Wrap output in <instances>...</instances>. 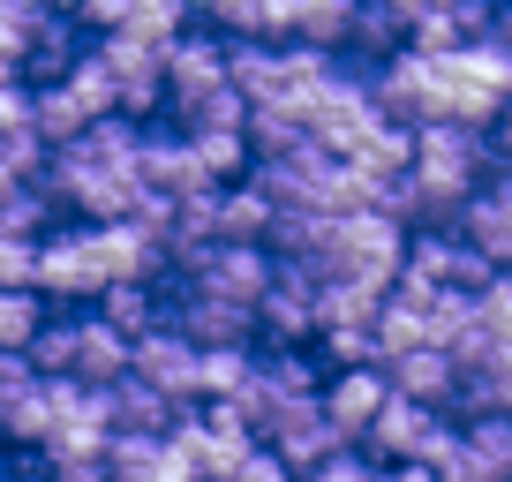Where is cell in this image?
<instances>
[{"instance_id":"obj_1","label":"cell","mask_w":512,"mask_h":482,"mask_svg":"<svg viewBox=\"0 0 512 482\" xmlns=\"http://www.w3.org/2000/svg\"><path fill=\"white\" fill-rule=\"evenodd\" d=\"M415 181H422L430 226L460 219L467 196H482L497 181V151L482 144V129H467V121H422L415 129Z\"/></svg>"},{"instance_id":"obj_2","label":"cell","mask_w":512,"mask_h":482,"mask_svg":"<svg viewBox=\"0 0 512 482\" xmlns=\"http://www.w3.org/2000/svg\"><path fill=\"white\" fill-rule=\"evenodd\" d=\"M407 264V226L384 219V211H339L324 226V249L309 272L317 279H369V287H392Z\"/></svg>"},{"instance_id":"obj_3","label":"cell","mask_w":512,"mask_h":482,"mask_svg":"<svg viewBox=\"0 0 512 482\" xmlns=\"http://www.w3.org/2000/svg\"><path fill=\"white\" fill-rule=\"evenodd\" d=\"M377 129H384V106H377V91H369V76L332 68L324 91H317V106H309V136H317L332 159H354Z\"/></svg>"},{"instance_id":"obj_4","label":"cell","mask_w":512,"mask_h":482,"mask_svg":"<svg viewBox=\"0 0 512 482\" xmlns=\"http://www.w3.org/2000/svg\"><path fill=\"white\" fill-rule=\"evenodd\" d=\"M31 287L46 294L53 309H76V302H98V294H106V279H98V257H91V234H83V219H76V226H53V234H38Z\"/></svg>"},{"instance_id":"obj_5","label":"cell","mask_w":512,"mask_h":482,"mask_svg":"<svg viewBox=\"0 0 512 482\" xmlns=\"http://www.w3.org/2000/svg\"><path fill=\"white\" fill-rule=\"evenodd\" d=\"M166 324L189 332L196 347H256V309L226 302V294L196 287V279H181V272H174V287H166Z\"/></svg>"},{"instance_id":"obj_6","label":"cell","mask_w":512,"mask_h":482,"mask_svg":"<svg viewBox=\"0 0 512 482\" xmlns=\"http://www.w3.org/2000/svg\"><path fill=\"white\" fill-rule=\"evenodd\" d=\"M98 61L113 68V91H121V113L128 121H144V113L166 106V46H144V38H128V31H106L91 38Z\"/></svg>"},{"instance_id":"obj_7","label":"cell","mask_w":512,"mask_h":482,"mask_svg":"<svg viewBox=\"0 0 512 482\" xmlns=\"http://www.w3.org/2000/svg\"><path fill=\"white\" fill-rule=\"evenodd\" d=\"M196 370H204V347L189 332H174V324H159V332H144L128 347V377H144L174 407H196Z\"/></svg>"},{"instance_id":"obj_8","label":"cell","mask_w":512,"mask_h":482,"mask_svg":"<svg viewBox=\"0 0 512 482\" xmlns=\"http://www.w3.org/2000/svg\"><path fill=\"white\" fill-rule=\"evenodd\" d=\"M445 437V415L422 400H407V392H392V400L377 407V422L362 430V452L377 467H400V460H430V445Z\"/></svg>"},{"instance_id":"obj_9","label":"cell","mask_w":512,"mask_h":482,"mask_svg":"<svg viewBox=\"0 0 512 482\" xmlns=\"http://www.w3.org/2000/svg\"><path fill=\"white\" fill-rule=\"evenodd\" d=\"M407 279H422V287H452V294H475L482 279L497 272L490 257H475L460 234H445V226H415L407 234V264H400Z\"/></svg>"},{"instance_id":"obj_10","label":"cell","mask_w":512,"mask_h":482,"mask_svg":"<svg viewBox=\"0 0 512 482\" xmlns=\"http://www.w3.org/2000/svg\"><path fill=\"white\" fill-rule=\"evenodd\" d=\"M272 272H279V257L264 249V241H219V249H204V257L189 264L181 279H196V287H211V294H226V302H264V287H272Z\"/></svg>"},{"instance_id":"obj_11","label":"cell","mask_w":512,"mask_h":482,"mask_svg":"<svg viewBox=\"0 0 512 482\" xmlns=\"http://www.w3.org/2000/svg\"><path fill=\"white\" fill-rule=\"evenodd\" d=\"M264 445H272L294 475H309V467H324L339 445H354V437L324 415V400H294V407H279V415L264 422Z\"/></svg>"},{"instance_id":"obj_12","label":"cell","mask_w":512,"mask_h":482,"mask_svg":"<svg viewBox=\"0 0 512 482\" xmlns=\"http://www.w3.org/2000/svg\"><path fill=\"white\" fill-rule=\"evenodd\" d=\"M91 234V257H98V279L121 287V279H159L166 272V249L144 219H83Z\"/></svg>"},{"instance_id":"obj_13","label":"cell","mask_w":512,"mask_h":482,"mask_svg":"<svg viewBox=\"0 0 512 482\" xmlns=\"http://www.w3.org/2000/svg\"><path fill=\"white\" fill-rule=\"evenodd\" d=\"M369 91H377L384 121H407V129L437 121V61H430V53H415V46H400L392 61H377Z\"/></svg>"},{"instance_id":"obj_14","label":"cell","mask_w":512,"mask_h":482,"mask_svg":"<svg viewBox=\"0 0 512 482\" xmlns=\"http://www.w3.org/2000/svg\"><path fill=\"white\" fill-rule=\"evenodd\" d=\"M256 332L272 339V347H302V339H317V272L279 264L272 287H264V302H256Z\"/></svg>"},{"instance_id":"obj_15","label":"cell","mask_w":512,"mask_h":482,"mask_svg":"<svg viewBox=\"0 0 512 482\" xmlns=\"http://www.w3.org/2000/svg\"><path fill=\"white\" fill-rule=\"evenodd\" d=\"M83 46H91V31H83L68 8H38L31 38H23V83H61L68 68L83 61Z\"/></svg>"},{"instance_id":"obj_16","label":"cell","mask_w":512,"mask_h":482,"mask_svg":"<svg viewBox=\"0 0 512 482\" xmlns=\"http://www.w3.org/2000/svg\"><path fill=\"white\" fill-rule=\"evenodd\" d=\"M317 400H324V415H332L339 430H347L354 445H362V430L377 422V407L392 400V377H384L377 362H362V370H332V377H324V392H317Z\"/></svg>"},{"instance_id":"obj_17","label":"cell","mask_w":512,"mask_h":482,"mask_svg":"<svg viewBox=\"0 0 512 482\" xmlns=\"http://www.w3.org/2000/svg\"><path fill=\"white\" fill-rule=\"evenodd\" d=\"M384 377H392V392H407V400L422 407H452V392H460V362H452L445 347H407L384 362Z\"/></svg>"},{"instance_id":"obj_18","label":"cell","mask_w":512,"mask_h":482,"mask_svg":"<svg viewBox=\"0 0 512 482\" xmlns=\"http://www.w3.org/2000/svg\"><path fill=\"white\" fill-rule=\"evenodd\" d=\"M128 347H136V339L113 332L98 309H76V385H121L128 377Z\"/></svg>"},{"instance_id":"obj_19","label":"cell","mask_w":512,"mask_h":482,"mask_svg":"<svg viewBox=\"0 0 512 482\" xmlns=\"http://www.w3.org/2000/svg\"><path fill=\"white\" fill-rule=\"evenodd\" d=\"M98 317H106L113 332L144 339V332H159V324H166V287H159V279H121V287L98 294Z\"/></svg>"},{"instance_id":"obj_20","label":"cell","mask_w":512,"mask_h":482,"mask_svg":"<svg viewBox=\"0 0 512 482\" xmlns=\"http://www.w3.org/2000/svg\"><path fill=\"white\" fill-rule=\"evenodd\" d=\"M106 415H113V430H174L181 422V407L166 400V392H151L144 377H121V385H106Z\"/></svg>"},{"instance_id":"obj_21","label":"cell","mask_w":512,"mask_h":482,"mask_svg":"<svg viewBox=\"0 0 512 482\" xmlns=\"http://www.w3.org/2000/svg\"><path fill=\"white\" fill-rule=\"evenodd\" d=\"M0 415H8V445L46 452V445H53V430H61V392H53V377H38V385L23 392V400H8Z\"/></svg>"},{"instance_id":"obj_22","label":"cell","mask_w":512,"mask_h":482,"mask_svg":"<svg viewBox=\"0 0 512 482\" xmlns=\"http://www.w3.org/2000/svg\"><path fill=\"white\" fill-rule=\"evenodd\" d=\"M272 219H279V204L256 189L249 174L219 189V241H264V234H272Z\"/></svg>"},{"instance_id":"obj_23","label":"cell","mask_w":512,"mask_h":482,"mask_svg":"<svg viewBox=\"0 0 512 482\" xmlns=\"http://www.w3.org/2000/svg\"><path fill=\"white\" fill-rule=\"evenodd\" d=\"M400 46H407V16H400V8H392V0H354L347 53H362V61H392Z\"/></svg>"},{"instance_id":"obj_24","label":"cell","mask_w":512,"mask_h":482,"mask_svg":"<svg viewBox=\"0 0 512 482\" xmlns=\"http://www.w3.org/2000/svg\"><path fill=\"white\" fill-rule=\"evenodd\" d=\"M384 294H392V287H369V279H317V332H339V324H377Z\"/></svg>"},{"instance_id":"obj_25","label":"cell","mask_w":512,"mask_h":482,"mask_svg":"<svg viewBox=\"0 0 512 482\" xmlns=\"http://www.w3.org/2000/svg\"><path fill=\"white\" fill-rule=\"evenodd\" d=\"M181 136H189V151H196V166H204L211 189L241 181V174H249V159H256L249 129H181Z\"/></svg>"},{"instance_id":"obj_26","label":"cell","mask_w":512,"mask_h":482,"mask_svg":"<svg viewBox=\"0 0 512 482\" xmlns=\"http://www.w3.org/2000/svg\"><path fill=\"white\" fill-rule=\"evenodd\" d=\"M31 129L46 136V151H61V144H76V136L91 129V113L76 106L68 83H31Z\"/></svg>"},{"instance_id":"obj_27","label":"cell","mask_w":512,"mask_h":482,"mask_svg":"<svg viewBox=\"0 0 512 482\" xmlns=\"http://www.w3.org/2000/svg\"><path fill=\"white\" fill-rule=\"evenodd\" d=\"M46 317H53V302L38 287H0V354H31Z\"/></svg>"},{"instance_id":"obj_28","label":"cell","mask_w":512,"mask_h":482,"mask_svg":"<svg viewBox=\"0 0 512 482\" xmlns=\"http://www.w3.org/2000/svg\"><path fill=\"white\" fill-rule=\"evenodd\" d=\"M347 23H354V0H294V46L347 53Z\"/></svg>"},{"instance_id":"obj_29","label":"cell","mask_w":512,"mask_h":482,"mask_svg":"<svg viewBox=\"0 0 512 482\" xmlns=\"http://www.w3.org/2000/svg\"><path fill=\"white\" fill-rule=\"evenodd\" d=\"M256 370V347H204V370H196V407L204 400H234Z\"/></svg>"},{"instance_id":"obj_30","label":"cell","mask_w":512,"mask_h":482,"mask_svg":"<svg viewBox=\"0 0 512 482\" xmlns=\"http://www.w3.org/2000/svg\"><path fill=\"white\" fill-rule=\"evenodd\" d=\"M61 83H68V91H76V106L91 113V121H106V113H121V91H113V68L98 61V46H83V61L68 68Z\"/></svg>"},{"instance_id":"obj_31","label":"cell","mask_w":512,"mask_h":482,"mask_svg":"<svg viewBox=\"0 0 512 482\" xmlns=\"http://www.w3.org/2000/svg\"><path fill=\"white\" fill-rule=\"evenodd\" d=\"M31 362H38V377H76V309L46 317V332L31 339Z\"/></svg>"},{"instance_id":"obj_32","label":"cell","mask_w":512,"mask_h":482,"mask_svg":"<svg viewBox=\"0 0 512 482\" xmlns=\"http://www.w3.org/2000/svg\"><path fill=\"white\" fill-rule=\"evenodd\" d=\"M121 31H128V38H144V46H174V38L189 31V0H136Z\"/></svg>"},{"instance_id":"obj_33","label":"cell","mask_w":512,"mask_h":482,"mask_svg":"<svg viewBox=\"0 0 512 482\" xmlns=\"http://www.w3.org/2000/svg\"><path fill=\"white\" fill-rule=\"evenodd\" d=\"M460 430H467V445H475V460L512 482V415H467Z\"/></svg>"},{"instance_id":"obj_34","label":"cell","mask_w":512,"mask_h":482,"mask_svg":"<svg viewBox=\"0 0 512 482\" xmlns=\"http://www.w3.org/2000/svg\"><path fill=\"white\" fill-rule=\"evenodd\" d=\"M475 317H482V332H490L497 347H512V272H490L475 287Z\"/></svg>"},{"instance_id":"obj_35","label":"cell","mask_w":512,"mask_h":482,"mask_svg":"<svg viewBox=\"0 0 512 482\" xmlns=\"http://www.w3.org/2000/svg\"><path fill=\"white\" fill-rule=\"evenodd\" d=\"M219 38H264V0H196Z\"/></svg>"},{"instance_id":"obj_36","label":"cell","mask_w":512,"mask_h":482,"mask_svg":"<svg viewBox=\"0 0 512 482\" xmlns=\"http://www.w3.org/2000/svg\"><path fill=\"white\" fill-rule=\"evenodd\" d=\"M38 475L46 482H113L106 452H38Z\"/></svg>"},{"instance_id":"obj_37","label":"cell","mask_w":512,"mask_h":482,"mask_svg":"<svg viewBox=\"0 0 512 482\" xmlns=\"http://www.w3.org/2000/svg\"><path fill=\"white\" fill-rule=\"evenodd\" d=\"M302 482H377V460H369L362 445H339L332 460H324V467H309Z\"/></svg>"},{"instance_id":"obj_38","label":"cell","mask_w":512,"mask_h":482,"mask_svg":"<svg viewBox=\"0 0 512 482\" xmlns=\"http://www.w3.org/2000/svg\"><path fill=\"white\" fill-rule=\"evenodd\" d=\"M31 264H38V241L0 226V287H31Z\"/></svg>"},{"instance_id":"obj_39","label":"cell","mask_w":512,"mask_h":482,"mask_svg":"<svg viewBox=\"0 0 512 482\" xmlns=\"http://www.w3.org/2000/svg\"><path fill=\"white\" fill-rule=\"evenodd\" d=\"M128 8H136V0H76L68 16H76L91 38H106V31H121V23H128Z\"/></svg>"},{"instance_id":"obj_40","label":"cell","mask_w":512,"mask_h":482,"mask_svg":"<svg viewBox=\"0 0 512 482\" xmlns=\"http://www.w3.org/2000/svg\"><path fill=\"white\" fill-rule=\"evenodd\" d=\"M226 482H302V475H294V467L279 460L272 445H256V452H249V460H241V467H234Z\"/></svg>"},{"instance_id":"obj_41","label":"cell","mask_w":512,"mask_h":482,"mask_svg":"<svg viewBox=\"0 0 512 482\" xmlns=\"http://www.w3.org/2000/svg\"><path fill=\"white\" fill-rule=\"evenodd\" d=\"M31 385H38V362H31V354H0V407L23 400Z\"/></svg>"},{"instance_id":"obj_42","label":"cell","mask_w":512,"mask_h":482,"mask_svg":"<svg viewBox=\"0 0 512 482\" xmlns=\"http://www.w3.org/2000/svg\"><path fill=\"white\" fill-rule=\"evenodd\" d=\"M377 482H437L430 460H400V467H377Z\"/></svg>"},{"instance_id":"obj_43","label":"cell","mask_w":512,"mask_h":482,"mask_svg":"<svg viewBox=\"0 0 512 482\" xmlns=\"http://www.w3.org/2000/svg\"><path fill=\"white\" fill-rule=\"evenodd\" d=\"M497 144H505V159H512V98H505V113H497Z\"/></svg>"},{"instance_id":"obj_44","label":"cell","mask_w":512,"mask_h":482,"mask_svg":"<svg viewBox=\"0 0 512 482\" xmlns=\"http://www.w3.org/2000/svg\"><path fill=\"white\" fill-rule=\"evenodd\" d=\"M16 189H23V181H16V174H8V166H0V204H8V196H16Z\"/></svg>"},{"instance_id":"obj_45","label":"cell","mask_w":512,"mask_h":482,"mask_svg":"<svg viewBox=\"0 0 512 482\" xmlns=\"http://www.w3.org/2000/svg\"><path fill=\"white\" fill-rule=\"evenodd\" d=\"M8 482H46V475H8Z\"/></svg>"},{"instance_id":"obj_46","label":"cell","mask_w":512,"mask_h":482,"mask_svg":"<svg viewBox=\"0 0 512 482\" xmlns=\"http://www.w3.org/2000/svg\"><path fill=\"white\" fill-rule=\"evenodd\" d=\"M0 445H8V415H0Z\"/></svg>"},{"instance_id":"obj_47","label":"cell","mask_w":512,"mask_h":482,"mask_svg":"<svg viewBox=\"0 0 512 482\" xmlns=\"http://www.w3.org/2000/svg\"><path fill=\"white\" fill-rule=\"evenodd\" d=\"M497 415H512V392H505V407H497Z\"/></svg>"},{"instance_id":"obj_48","label":"cell","mask_w":512,"mask_h":482,"mask_svg":"<svg viewBox=\"0 0 512 482\" xmlns=\"http://www.w3.org/2000/svg\"><path fill=\"white\" fill-rule=\"evenodd\" d=\"M505 272H512V264H505Z\"/></svg>"},{"instance_id":"obj_49","label":"cell","mask_w":512,"mask_h":482,"mask_svg":"<svg viewBox=\"0 0 512 482\" xmlns=\"http://www.w3.org/2000/svg\"><path fill=\"white\" fill-rule=\"evenodd\" d=\"M189 8H196V0H189Z\"/></svg>"},{"instance_id":"obj_50","label":"cell","mask_w":512,"mask_h":482,"mask_svg":"<svg viewBox=\"0 0 512 482\" xmlns=\"http://www.w3.org/2000/svg\"><path fill=\"white\" fill-rule=\"evenodd\" d=\"M0 482H8V475H0Z\"/></svg>"}]
</instances>
